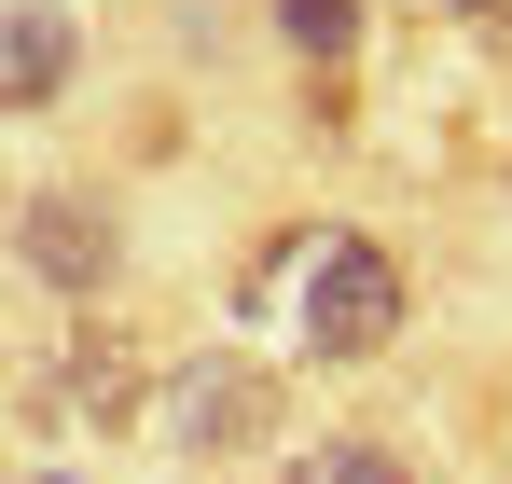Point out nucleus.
Segmentation results:
<instances>
[{"instance_id":"f257e3e1","label":"nucleus","mask_w":512,"mask_h":484,"mask_svg":"<svg viewBox=\"0 0 512 484\" xmlns=\"http://www.w3.org/2000/svg\"><path fill=\"white\" fill-rule=\"evenodd\" d=\"M402 263L374 236H319L305 249V291H291V360L305 374H360V360H388V332H402Z\"/></svg>"},{"instance_id":"0eeeda50","label":"nucleus","mask_w":512,"mask_h":484,"mask_svg":"<svg viewBox=\"0 0 512 484\" xmlns=\"http://www.w3.org/2000/svg\"><path fill=\"white\" fill-rule=\"evenodd\" d=\"M0 83H14V97H56V83H70V28H56V14H14V28H0Z\"/></svg>"},{"instance_id":"f03ea898","label":"nucleus","mask_w":512,"mask_h":484,"mask_svg":"<svg viewBox=\"0 0 512 484\" xmlns=\"http://www.w3.org/2000/svg\"><path fill=\"white\" fill-rule=\"evenodd\" d=\"M167 443L194 457V471H222V457H263L277 429H291V374L277 360H250V346H208V360H180L167 374Z\"/></svg>"},{"instance_id":"423d86ee","label":"nucleus","mask_w":512,"mask_h":484,"mask_svg":"<svg viewBox=\"0 0 512 484\" xmlns=\"http://www.w3.org/2000/svg\"><path fill=\"white\" fill-rule=\"evenodd\" d=\"M263 14H277V42H291L305 70H346V56H360V0H263Z\"/></svg>"},{"instance_id":"7ed1b4c3","label":"nucleus","mask_w":512,"mask_h":484,"mask_svg":"<svg viewBox=\"0 0 512 484\" xmlns=\"http://www.w3.org/2000/svg\"><path fill=\"white\" fill-rule=\"evenodd\" d=\"M14 249H28V277L70 291V305H97V291L125 277V222H111V194H28V208H14Z\"/></svg>"},{"instance_id":"20e7f679","label":"nucleus","mask_w":512,"mask_h":484,"mask_svg":"<svg viewBox=\"0 0 512 484\" xmlns=\"http://www.w3.org/2000/svg\"><path fill=\"white\" fill-rule=\"evenodd\" d=\"M28 402L56 415V429H70V415H84V429H125V415H139V346H125V332H70Z\"/></svg>"},{"instance_id":"39448f33","label":"nucleus","mask_w":512,"mask_h":484,"mask_svg":"<svg viewBox=\"0 0 512 484\" xmlns=\"http://www.w3.org/2000/svg\"><path fill=\"white\" fill-rule=\"evenodd\" d=\"M277 484H429L388 429H319V443H291L277 457Z\"/></svg>"}]
</instances>
